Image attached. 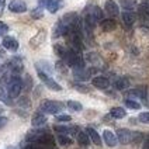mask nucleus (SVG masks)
Here are the masks:
<instances>
[{"label": "nucleus", "mask_w": 149, "mask_h": 149, "mask_svg": "<svg viewBox=\"0 0 149 149\" xmlns=\"http://www.w3.org/2000/svg\"><path fill=\"white\" fill-rule=\"evenodd\" d=\"M54 49H55V52H56V55L61 56V58H65V56H66L68 49H65L62 45H55V47H54Z\"/></svg>", "instance_id": "obj_27"}, {"label": "nucleus", "mask_w": 149, "mask_h": 149, "mask_svg": "<svg viewBox=\"0 0 149 149\" xmlns=\"http://www.w3.org/2000/svg\"><path fill=\"white\" fill-rule=\"evenodd\" d=\"M124 104L128 108H131V110H139V108H141V104H139L138 101H134V100H131V99H127L124 101Z\"/></svg>", "instance_id": "obj_26"}, {"label": "nucleus", "mask_w": 149, "mask_h": 149, "mask_svg": "<svg viewBox=\"0 0 149 149\" xmlns=\"http://www.w3.org/2000/svg\"><path fill=\"white\" fill-rule=\"evenodd\" d=\"M138 16L143 20L149 18V3H142L138 6Z\"/></svg>", "instance_id": "obj_17"}, {"label": "nucleus", "mask_w": 149, "mask_h": 149, "mask_svg": "<svg viewBox=\"0 0 149 149\" xmlns=\"http://www.w3.org/2000/svg\"><path fill=\"white\" fill-rule=\"evenodd\" d=\"M101 28H103V31H113V30H116L117 27V23L114 20H111V18H108V20H103L101 21Z\"/></svg>", "instance_id": "obj_16"}, {"label": "nucleus", "mask_w": 149, "mask_h": 149, "mask_svg": "<svg viewBox=\"0 0 149 149\" xmlns=\"http://www.w3.org/2000/svg\"><path fill=\"white\" fill-rule=\"evenodd\" d=\"M0 73H1V66H0Z\"/></svg>", "instance_id": "obj_40"}, {"label": "nucleus", "mask_w": 149, "mask_h": 149, "mask_svg": "<svg viewBox=\"0 0 149 149\" xmlns=\"http://www.w3.org/2000/svg\"><path fill=\"white\" fill-rule=\"evenodd\" d=\"M138 118H139V121L143 123V124H149V111H146V113H141Z\"/></svg>", "instance_id": "obj_29"}, {"label": "nucleus", "mask_w": 149, "mask_h": 149, "mask_svg": "<svg viewBox=\"0 0 149 149\" xmlns=\"http://www.w3.org/2000/svg\"><path fill=\"white\" fill-rule=\"evenodd\" d=\"M110 116L113 118H124L127 116V111L123 107H113L110 111Z\"/></svg>", "instance_id": "obj_21"}, {"label": "nucleus", "mask_w": 149, "mask_h": 149, "mask_svg": "<svg viewBox=\"0 0 149 149\" xmlns=\"http://www.w3.org/2000/svg\"><path fill=\"white\" fill-rule=\"evenodd\" d=\"M55 130L58 131L59 134H68V132H70V128H66V127H55Z\"/></svg>", "instance_id": "obj_32"}, {"label": "nucleus", "mask_w": 149, "mask_h": 149, "mask_svg": "<svg viewBox=\"0 0 149 149\" xmlns=\"http://www.w3.org/2000/svg\"><path fill=\"white\" fill-rule=\"evenodd\" d=\"M23 80L18 74H11L10 76V80L7 83V90H8V94L11 99H16L20 96V93L23 90Z\"/></svg>", "instance_id": "obj_2"}, {"label": "nucleus", "mask_w": 149, "mask_h": 149, "mask_svg": "<svg viewBox=\"0 0 149 149\" xmlns=\"http://www.w3.org/2000/svg\"><path fill=\"white\" fill-rule=\"evenodd\" d=\"M3 113H4V108H3V106H1V104H0V116H1V114H3Z\"/></svg>", "instance_id": "obj_38"}, {"label": "nucleus", "mask_w": 149, "mask_h": 149, "mask_svg": "<svg viewBox=\"0 0 149 149\" xmlns=\"http://www.w3.org/2000/svg\"><path fill=\"white\" fill-rule=\"evenodd\" d=\"M3 48H6L7 51H17L18 49V41L13 37H4L3 38Z\"/></svg>", "instance_id": "obj_9"}, {"label": "nucleus", "mask_w": 149, "mask_h": 149, "mask_svg": "<svg viewBox=\"0 0 149 149\" xmlns=\"http://www.w3.org/2000/svg\"><path fill=\"white\" fill-rule=\"evenodd\" d=\"M104 8H106V11H107V14L110 17H117L120 14V7L114 0H107Z\"/></svg>", "instance_id": "obj_8"}, {"label": "nucleus", "mask_w": 149, "mask_h": 149, "mask_svg": "<svg viewBox=\"0 0 149 149\" xmlns=\"http://www.w3.org/2000/svg\"><path fill=\"white\" fill-rule=\"evenodd\" d=\"M130 97H139V99H145L146 97V89L145 87H139V89H134V90L128 91Z\"/></svg>", "instance_id": "obj_20"}, {"label": "nucleus", "mask_w": 149, "mask_h": 149, "mask_svg": "<svg viewBox=\"0 0 149 149\" xmlns=\"http://www.w3.org/2000/svg\"><path fill=\"white\" fill-rule=\"evenodd\" d=\"M74 87L79 91H83V93H87V91H89V89H87V87H83L82 84H74Z\"/></svg>", "instance_id": "obj_33"}, {"label": "nucleus", "mask_w": 149, "mask_h": 149, "mask_svg": "<svg viewBox=\"0 0 149 149\" xmlns=\"http://www.w3.org/2000/svg\"><path fill=\"white\" fill-rule=\"evenodd\" d=\"M121 6L125 10H132L136 7V0H121Z\"/></svg>", "instance_id": "obj_25"}, {"label": "nucleus", "mask_w": 149, "mask_h": 149, "mask_svg": "<svg viewBox=\"0 0 149 149\" xmlns=\"http://www.w3.org/2000/svg\"><path fill=\"white\" fill-rule=\"evenodd\" d=\"M86 132L89 134V136H90V141L93 143H96V145H101L103 142H101V138H100V135L97 134L96 130H93V128H86Z\"/></svg>", "instance_id": "obj_15"}, {"label": "nucleus", "mask_w": 149, "mask_h": 149, "mask_svg": "<svg viewBox=\"0 0 149 149\" xmlns=\"http://www.w3.org/2000/svg\"><path fill=\"white\" fill-rule=\"evenodd\" d=\"M58 141H59V143H61V145H68V143H70V142H72V141H70V138H68V136L62 135V134L58 136Z\"/></svg>", "instance_id": "obj_31"}, {"label": "nucleus", "mask_w": 149, "mask_h": 149, "mask_svg": "<svg viewBox=\"0 0 149 149\" xmlns=\"http://www.w3.org/2000/svg\"><path fill=\"white\" fill-rule=\"evenodd\" d=\"M73 76L77 79V80H87L89 77H90V74H89V70H86L84 68L82 69H73Z\"/></svg>", "instance_id": "obj_14"}, {"label": "nucleus", "mask_w": 149, "mask_h": 149, "mask_svg": "<svg viewBox=\"0 0 149 149\" xmlns=\"http://www.w3.org/2000/svg\"><path fill=\"white\" fill-rule=\"evenodd\" d=\"M87 13L91 14L97 21H103V11H101V8L97 7V6H91V7L87 10Z\"/></svg>", "instance_id": "obj_19"}, {"label": "nucleus", "mask_w": 149, "mask_h": 149, "mask_svg": "<svg viewBox=\"0 0 149 149\" xmlns=\"http://www.w3.org/2000/svg\"><path fill=\"white\" fill-rule=\"evenodd\" d=\"M3 6H4V3H3V1H0V13H1V10H3Z\"/></svg>", "instance_id": "obj_39"}, {"label": "nucleus", "mask_w": 149, "mask_h": 149, "mask_svg": "<svg viewBox=\"0 0 149 149\" xmlns=\"http://www.w3.org/2000/svg\"><path fill=\"white\" fill-rule=\"evenodd\" d=\"M47 123V117L44 116L42 113H35L33 117V120H31V124L33 127H41Z\"/></svg>", "instance_id": "obj_13"}, {"label": "nucleus", "mask_w": 149, "mask_h": 149, "mask_svg": "<svg viewBox=\"0 0 149 149\" xmlns=\"http://www.w3.org/2000/svg\"><path fill=\"white\" fill-rule=\"evenodd\" d=\"M77 142H79L80 145H89V143H90V136H89V134L84 132V131L77 132Z\"/></svg>", "instance_id": "obj_22"}, {"label": "nucleus", "mask_w": 149, "mask_h": 149, "mask_svg": "<svg viewBox=\"0 0 149 149\" xmlns=\"http://www.w3.org/2000/svg\"><path fill=\"white\" fill-rule=\"evenodd\" d=\"M8 10L13 13H25L27 11V4L23 0H13L8 4Z\"/></svg>", "instance_id": "obj_7"}, {"label": "nucleus", "mask_w": 149, "mask_h": 149, "mask_svg": "<svg viewBox=\"0 0 149 149\" xmlns=\"http://www.w3.org/2000/svg\"><path fill=\"white\" fill-rule=\"evenodd\" d=\"M8 30V27L6 24H3V23H0V31H1V33H6V31H7Z\"/></svg>", "instance_id": "obj_35"}, {"label": "nucleus", "mask_w": 149, "mask_h": 149, "mask_svg": "<svg viewBox=\"0 0 149 149\" xmlns=\"http://www.w3.org/2000/svg\"><path fill=\"white\" fill-rule=\"evenodd\" d=\"M40 108L42 113H47V114H58L63 110V104L59 101H54V100H44Z\"/></svg>", "instance_id": "obj_3"}, {"label": "nucleus", "mask_w": 149, "mask_h": 149, "mask_svg": "<svg viewBox=\"0 0 149 149\" xmlns=\"http://www.w3.org/2000/svg\"><path fill=\"white\" fill-rule=\"evenodd\" d=\"M142 149H149V139L143 141V145H142Z\"/></svg>", "instance_id": "obj_36"}, {"label": "nucleus", "mask_w": 149, "mask_h": 149, "mask_svg": "<svg viewBox=\"0 0 149 149\" xmlns=\"http://www.w3.org/2000/svg\"><path fill=\"white\" fill-rule=\"evenodd\" d=\"M6 124H7V118H6V117L0 116V128H3Z\"/></svg>", "instance_id": "obj_34"}, {"label": "nucleus", "mask_w": 149, "mask_h": 149, "mask_svg": "<svg viewBox=\"0 0 149 149\" xmlns=\"http://www.w3.org/2000/svg\"><path fill=\"white\" fill-rule=\"evenodd\" d=\"M103 141L106 142V145L110 148H114L117 143H118V138L116 136V134L110 130H104L103 131Z\"/></svg>", "instance_id": "obj_6"}, {"label": "nucleus", "mask_w": 149, "mask_h": 149, "mask_svg": "<svg viewBox=\"0 0 149 149\" xmlns=\"http://www.w3.org/2000/svg\"><path fill=\"white\" fill-rule=\"evenodd\" d=\"M72 118L70 116H66V114H61V116H56V121L58 123H69Z\"/></svg>", "instance_id": "obj_30"}, {"label": "nucleus", "mask_w": 149, "mask_h": 149, "mask_svg": "<svg viewBox=\"0 0 149 149\" xmlns=\"http://www.w3.org/2000/svg\"><path fill=\"white\" fill-rule=\"evenodd\" d=\"M0 34H1V31H0Z\"/></svg>", "instance_id": "obj_41"}, {"label": "nucleus", "mask_w": 149, "mask_h": 149, "mask_svg": "<svg viewBox=\"0 0 149 149\" xmlns=\"http://www.w3.org/2000/svg\"><path fill=\"white\" fill-rule=\"evenodd\" d=\"M121 17H123V21H124V24L127 25V27H131V25L135 23V20H136L135 13H132L131 10H125Z\"/></svg>", "instance_id": "obj_12"}, {"label": "nucleus", "mask_w": 149, "mask_h": 149, "mask_svg": "<svg viewBox=\"0 0 149 149\" xmlns=\"http://www.w3.org/2000/svg\"><path fill=\"white\" fill-rule=\"evenodd\" d=\"M8 69L11 70V73L13 74H17V73H20L21 70H23V63H21V61L20 59H11L10 62H8Z\"/></svg>", "instance_id": "obj_11"}, {"label": "nucleus", "mask_w": 149, "mask_h": 149, "mask_svg": "<svg viewBox=\"0 0 149 149\" xmlns=\"http://www.w3.org/2000/svg\"><path fill=\"white\" fill-rule=\"evenodd\" d=\"M45 7L49 10V13H56L59 8V3L56 0H48L47 4H45Z\"/></svg>", "instance_id": "obj_24"}, {"label": "nucleus", "mask_w": 149, "mask_h": 149, "mask_svg": "<svg viewBox=\"0 0 149 149\" xmlns=\"http://www.w3.org/2000/svg\"><path fill=\"white\" fill-rule=\"evenodd\" d=\"M37 72H38L40 79L45 83V86H47L48 89H51V90H54V91H61L62 90V87H61L58 83L55 82V80H54L49 74L47 73V72H44V70H41V69H37Z\"/></svg>", "instance_id": "obj_4"}, {"label": "nucleus", "mask_w": 149, "mask_h": 149, "mask_svg": "<svg viewBox=\"0 0 149 149\" xmlns=\"http://www.w3.org/2000/svg\"><path fill=\"white\" fill-rule=\"evenodd\" d=\"M66 106L70 108L72 111H76V113H77V111H82V110H83L82 104H80L79 101H73V100H69V101L66 103Z\"/></svg>", "instance_id": "obj_23"}, {"label": "nucleus", "mask_w": 149, "mask_h": 149, "mask_svg": "<svg viewBox=\"0 0 149 149\" xmlns=\"http://www.w3.org/2000/svg\"><path fill=\"white\" fill-rule=\"evenodd\" d=\"M65 59H66L68 65L72 66L73 69H82V68H84V61H83L82 55H80V51H76L74 48L68 49Z\"/></svg>", "instance_id": "obj_1"}, {"label": "nucleus", "mask_w": 149, "mask_h": 149, "mask_svg": "<svg viewBox=\"0 0 149 149\" xmlns=\"http://www.w3.org/2000/svg\"><path fill=\"white\" fill-rule=\"evenodd\" d=\"M128 86H130V80L127 77H120L114 82V87L117 90H125V89H128Z\"/></svg>", "instance_id": "obj_18"}, {"label": "nucleus", "mask_w": 149, "mask_h": 149, "mask_svg": "<svg viewBox=\"0 0 149 149\" xmlns=\"http://www.w3.org/2000/svg\"><path fill=\"white\" fill-rule=\"evenodd\" d=\"M91 83H93V86H94V87L101 89V90L107 89L108 86H110V80H108L107 77H104V76H96V77H93Z\"/></svg>", "instance_id": "obj_10"}, {"label": "nucleus", "mask_w": 149, "mask_h": 149, "mask_svg": "<svg viewBox=\"0 0 149 149\" xmlns=\"http://www.w3.org/2000/svg\"><path fill=\"white\" fill-rule=\"evenodd\" d=\"M117 138H118V142H120V143L127 145V143H131V142L134 141L135 135H134L131 131L121 128V130H118V131H117Z\"/></svg>", "instance_id": "obj_5"}, {"label": "nucleus", "mask_w": 149, "mask_h": 149, "mask_svg": "<svg viewBox=\"0 0 149 149\" xmlns=\"http://www.w3.org/2000/svg\"><path fill=\"white\" fill-rule=\"evenodd\" d=\"M38 1H40V4H41V6H45L48 0H38Z\"/></svg>", "instance_id": "obj_37"}, {"label": "nucleus", "mask_w": 149, "mask_h": 149, "mask_svg": "<svg viewBox=\"0 0 149 149\" xmlns=\"http://www.w3.org/2000/svg\"><path fill=\"white\" fill-rule=\"evenodd\" d=\"M42 16H44V13H42V6H41V7L34 8L33 11H31V17H33V18H35V20L41 18Z\"/></svg>", "instance_id": "obj_28"}]
</instances>
